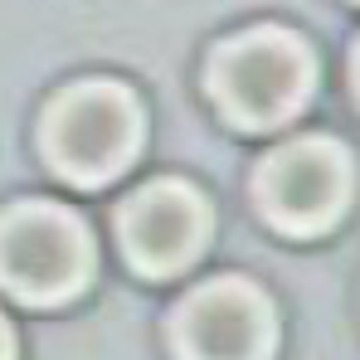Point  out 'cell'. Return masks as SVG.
Listing matches in <instances>:
<instances>
[{"label":"cell","mask_w":360,"mask_h":360,"mask_svg":"<svg viewBox=\"0 0 360 360\" xmlns=\"http://www.w3.org/2000/svg\"><path fill=\"white\" fill-rule=\"evenodd\" d=\"M141 108L117 83H78L44 112V151L68 180H112L141 146Z\"/></svg>","instance_id":"6da1fadb"},{"label":"cell","mask_w":360,"mask_h":360,"mask_svg":"<svg viewBox=\"0 0 360 360\" xmlns=\"http://www.w3.org/2000/svg\"><path fill=\"white\" fill-rule=\"evenodd\" d=\"M214 98L243 127H278L311 93V54L288 30H248L214 54Z\"/></svg>","instance_id":"7a4b0ae2"},{"label":"cell","mask_w":360,"mask_h":360,"mask_svg":"<svg viewBox=\"0 0 360 360\" xmlns=\"http://www.w3.org/2000/svg\"><path fill=\"white\" fill-rule=\"evenodd\" d=\"M88 229L59 205H15L0 214V283L25 302H63L88 278Z\"/></svg>","instance_id":"3957f363"},{"label":"cell","mask_w":360,"mask_h":360,"mask_svg":"<svg viewBox=\"0 0 360 360\" xmlns=\"http://www.w3.org/2000/svg\"><path fill=\"white\" fill-rule=\"evenodd\" d=\"M351 195V166L331 141H288L258 171V205L288 234H321L341 219Z\"/></svg>","instance_id":"277c9868"},{"label":"cell","mask_w":360,"mask_h":360,"mask_svg":"<svg viewBox=\"0 0 360 360\" xmlns=\"http://www.w3.org/2000/svg\"><path fill=\"white\" fill-rule=\"evenodd\" d=\"M176 346L185 360H268L273 311L263 292L239 278L210 283L180 307Z\"/></svg>","instance_id":"5b68a950"},{"label":"cell","mask_w":360,"mask_h":360,"mask_svg":"<svg viewBox=\"0 0 360 360\" xmlns=\"http://www.w3.org/2000/svg\"><path fill=\"white\" fill-rule=\"evenodd\" d=\"M200 243H205V205L185 185H151L122 210V248L151 278L185 268Z\"/></svg>","instance_id":"8992f818"},{"label":"cell","mask_w":360,"mask_h":360,"mask_svg":"<svg viewBox=\"0 0 360 360\" xmlns=\"http://www.w3.org/2000/svg\"><path fill=\"white\" fill-rule=\"evenodd\" d=\"M0 360H10V326L0 321Z\"/></svg>","instance_id":"52a82bcc"},{"label":"cell","mask_w":360,"mask_h":360,"mask_svg":"<svg viewBox=\"0 0 360 360\" xmlns=\"http://www.w3.org/2000/svg\"><path fill=\"white\" fill-rule=\"evenodd\" d=\"M356 88H360V49H356Z\"/></svg>","instance_id":"ba28073f"}]
</instances>
